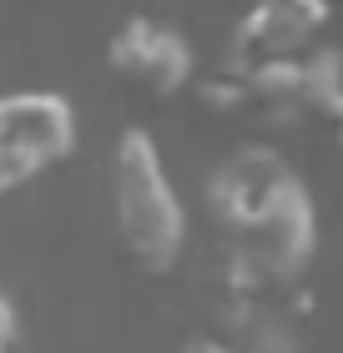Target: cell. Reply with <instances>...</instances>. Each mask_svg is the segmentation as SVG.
Masks as SVG:
<instances>
[{
    "label": "cell",
    "mask_w": 343,
    "mask_h": 353,
    "mask_svg": "<svg viewBox=\"0 0 343 353\" xmlns=\"http://www.w3.org/2000/svg\"><path fill=\"white\" fill-rule=\"evenodd\" d=\"M15 343V308H10V298L0 293V353H10Z\"/></svg>",
    "instance_id": "52a82bcc"
},
{
    "label": "cell",
    "mask_w": 343,
    "mask_h": 353,
    "mask_svg": "<svg viewBox=\"0 0 343 353\" xmlns=\"http://www.w3.org/2000/svg\"><path fill=\"white\" fill-rule=\"evenodd\" d=\"M106 66L111 76L141 86L146 96H177L197 81L192 46L182 30L152 21V15H126L106 41Z\"/></svg>",
    "instance_id": "277c9868"
},
{
    "label": "cell",
    "mask_w": 343,
    "mask_h": 353,
    "mask_svg": "<svg viewBox=\"0 0 343 353\" xmlns=\"http://www.w3.org/2000/svg\"><path fill=\"white\" fill-rule=\"evenodd\" d=\"M182 353H237L233 343H222V339H192Z\"/></svg>",
    "instance_id": "ba28073f"
},
{
    "label": "cell",
    "mask_w": 343,
    "mask_h": 353,
    "mask_svg": "<svg viewBox=\"0 0 343 353\" xmlns=\"http://www.w3.org/2000/svg\"><path fill=\"white\" fill-rule=\"evenodd\" d=\"M111 222L117 248L137 272H172L187 248V212L177 197L157 137L146 126H126L111 147Z\"/></svg>",
    "instance_id": "6da1fadb"
},
{
    "label": "cell",
    "mask_w": 343,
    "mask_h": 353,
    "mask_svg": "<svg viewBox=\"0 0 343 353\" xmlns=\"http://www.w3.org/2000/svg\"><path fill=\"white\" fill-rule=\"evenodd\" d=\"M329 0H257L233 30L227 61H273V56H303V46L329 26Z\"/></svg>",
    "instance_id": "5b68a950"
},
{
    "label": "cell",
    "mask_w": 343,
    "mask_h": 353,
    "mask_svg": "<svg viewBox=\"0 0 343 353\" xmlns=\"http://www.w3.org/2000/svg\"><path fill=\"white\" fill-rule=\"evenodd\" d=\"M76 152V111L61 91L0 96V197L30 187Z\"/></svg>",
    "instance_id": "7a4b0ae2"
},
{
    "label": "cell",
    "mask_w": 343,
    "mask_h": 353,
    "mask_svg": "<svg viewBox=\"0 0 343 353\" xmlns=\"http://www.w3.org/2000/svg\"><path fill=\"white\" fill-rule=\"evenodd\" d=\"M293 182H298V172H293L273 147H237L227 162H217L207 172L202 207L227 237H237L253 217H263Z\"/></svg>",
    "instance_id": "3957f363"
},
{
    "label": "cell",
    "mask_w": 343,
    "mask_h": 353,
    "mask_svg": "<svg viewBox=\"0 0 343 353\" xmlns=\"http://www.w3.org/2000/svg\"><path fill=\"white\" fill-rule=\"evenodd\" d=\"M303 121L323 126L343 147V56L338 51L303 56Z\"/></svg>",
    "instance_id": "8992f818"
}]
</instances>
